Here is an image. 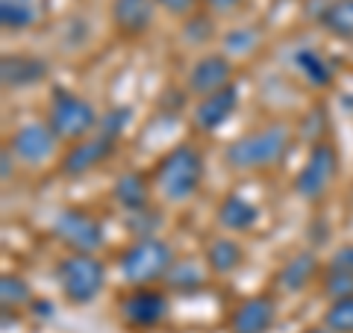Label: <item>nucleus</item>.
Here are the masks:
<instances>
[{
    "label": "nucleus",
    "instance_id": "nucleus-1",
    "mask_svg": "<svg viewBox=\"0 0 353 333\" xmlns=\"http://www.w3.org/2000/svg\"><path fill=\"white\" fill-rule=\"evenodd\" d=\"M289 145H292L289 127L268 124V127H259V130L233 139L224 151V160L236 171H259V169H271V165L283 162V157L289 153Z\"/></svg>",
    "mask_w": 353,
    "mask_h": 333
},
{
    "label": "nucleus",
    "instance_id": "nucleus-2",
    "mask_svg": "<svg viewBox=\"0 0 353 333\" xmlns=\"http://www.w3.org/2000/svg\"><path fill=\"white\" fill-rule=\"evenodd\" d=\"M153 189L159 192L162 201L183 204L197 192L203 180V157L192 145H176L157 162L153 169Z\"/></svg>",
    "mask_w": 353,
    "mask_h": 333
},
{
    "label": "nucleus",
    "instance_id": "nucleus-3",
    "mask_svg": "<svg viewBox=\"0 0 353 333\" xmlns=\"http://www.w3.org/2000/svg\"><path fill=\"white\" fill-rule=\"evenodd\" d=\"M174 251L159 236H145L127 245L118 257V269L130 286H153L174 269Z\"/></svg>",
    "mask_w": 353,
    "mask_h": 333
},
{
    "label": "nucleus",
    "instance_id": "nucleus-4",
    "mask_svg": "<svg viewBox=\"0 0 353 333\" xmlns=\"http://www.w3.org/2000/svg\"><path fill=\"white\" fill-rule=\"evenodd\" d=\"M48 124L62 142H83L88 133L101 124V118H97L92 101H85L83 95L71 92V88L57 86L50 92Z\"/></svg>",
    "mask_w": 353,
    "mask_h": 333
},
{
    "label": "nucleus",
    "instance_id": "nucleus-5",
    "mask_svg": "<svg viewBox=\"0 0 353 333\" xmlns=\"http://www.w3.org/2000/svg\"><path fill=\"white\" fill-rule=\"evenodd\" d=\"M57 280L65 301L74 307L92 304L106 286V269L94 254H68L57 265Z\"/></svg>",
    "mask_w": 353,
    "mask_h": 333
},
{
    "label": "nucleus",
    "instance_id": "nucleus-6",
    "mask_svg": "<svg viewBox=\"0 0 353 333\" xmlns=\"http://www.w3.org/2000/svg\"><path fill=\"white\" fill-rule=\"evenodd\" d=\"M50 230L65 248H71V254H94L103 245L101 218H94L88 209H80V207H68L57 213Z\"/></svg>",
    "mask_w": 353,
    "mask_h": 333
},
{
    "label": "nucleus",
    "instance_id": "nucleus-7",
    "mask_svg": "<svg viewBox=\"0 0 353 333\" xmlns=\"http://www.w3.org/2000/svg\"><path fill=\"white\" fill-rule=\"evenodd\" d=\"M336 174H339V151L330 142H315L303 169L294 177V192L303 201H321L330 183L336 180Z\"/></svg>",
    "mask_w": 353,
    "mask_h": 333
},
{
    "label": "nucleus",
    "instance_id": "nucleus-8",
    "mask_svg": "<svg viewBox=\"0 0 353 333\" xmlns=\"http://www.w3.org/2000/svg\"><path fill=\"white\" fill-rule=\"evenodd\" d=\"M59 136L53 133V127L48 124V121H30V124L18 127L12 133V139H9V148H12V153L27 162V165H44L48 160H53V153H57L59 148Z\"/></svg>",
    "mask_w": 353,
    "mask_h": 333
},
{
    "label": "nucleus",
    "instance_id": "nucleus-9",
    "mask_svg": "<svg viewBox=\"0 0 353 333\" xmlns=\"http://www.w3.org/2000/svg\"><path fill=\"white\" fill-rule=\"evenodd\" d=\"M121 316L132 327H157L168 316V298H165L162 289L139 286V289L121 298Z\"/></svg>",
    "mask_w": 353,
    "mask_h": 333
},
{
    "label": "nucleus",
    "instance_id": "nucleus-10",
    "mask_svg": "<svg viewBox=\"0 0 353 333\" xmlns=\"http://www.w3.org/2000/svg\"><path fill=\"white\" fill-rule=\"evenodd\" d=\"M112 151H115V139H109L97 130V136L74 142L71 145V151L62 157V174L65 177H83L92 169H97L101 162H106L112 157Z\"/></svg>",
    "mask_w": 353,
    "mask_h": 333
},
{
    "label": "nucleus",
    "instance_id": "nucleus-11",
    "mask_svg": "<svg viewBox=\"0 0 353 333\" xmlns=\"http://www.w3.org/2000/svg\"><path fill=\"white\" fill-rule=\"evenodd\" d=\"M236 109H239V88L230 83V86L218 88V92L197 101L194 115H192L194 127L203 133H215L218 127H224V121H230V115H233Z\"/></svg>",
    "mask_w": 353,
    "mask_h": 333
},
{
    "label": "nucleus",
    "instance_id": "nucleus-12",
    "mask_svg": "<svg viewBox=\"0 0 353 333\" xmlns=\"http://www.w3.org/2000/svg\"><path fill=\"white\" fill-rule=\"evenodd\" d=\"M277 316V304L271 295H253L241 301L230 316V333H268Z\"/></svg>",
    "mask_w": 353,
    "mask_h": 333
},
{
    "label": "nucleus",
    "instance_id": "nucleus-13",
    "mask_svg": "<svg viewBox=\"0 0 353 333\" xmlns=\"http://www.w3.org/2000/svg\"><path fill=\"white\" fill-rule=\"evenodd\" d=\"M157 0H112V24L124 39H139L153 27Z\"/></svg>",
    "mask_w": 353,
    "mask_h": 333
},
{
    "label": "nucleus",
    "instance_id": "nucleus-14",
    "mask_svg": "<svg viewBox=\"0 0 353 333\" xmlns=\"http://www.w3.org/2000/svg\"><path fill=\"white\" fill-rule=\"evenodd\" d=\"M230 74H233V65H230L227 57H221V53L201 57L189 71V92L197 97H206L218 92V88L230 86Z\"/></svg>",
    "mask_w": 353,
    "mask_h": 333
},
{
    "label": "nucleus",
    "instance_id": "nucleus-15",
    "mask_svg": "<svg viewBox=\"0 0 353 333\" xmlns=\"http://www.w3.org/2000/svg\"><path fill=\"white\" fill-rule=\"evenodd\" d=\"M318 274V257L312 251H301L294 254L292 260H285L280 265L277 277H274V286H277L280 292H303L309 283H312V277Z\"/></svg>",
    "mask_w": 353,
    "mask_h": 333
},
{
    "label": "nucleus",
    "instance_id": "nucleus-16",
    "mask_svg": "<svg viewBox=\"0 0 353 333\" xmlns=\"http://www.w3.org/2000/svg\"><path fill=\"white\" fill-rule=\"evenodd\" d=\"M0 74H3L6 88H27L44 80L48 65H44V59L27 57V53H12V57H3V62H0Z\"/></svg>",
    "mask_w": 353,
    "mask_h": 333
},
{
    "label": "nucleus",
    "instance_id": "nucleus-17",
    "mask_svg": "<svg viewBox=\"0 0 353 333\" xmlns=\"http://www.w3.org/2000/svg\"><path fill=\"white\" fill-rule=\"evenodd\" d=\"M150 186H153V180H148V174L124 171L112 186V198L127 213H141V209H148V204H150Z\"/></svg>",
    "mask_w": 353,
    "mask_h": 333
},
{
    "label": "nucleus",
    "instance_id": "nucleus-18",
    "mask_svg": "<svg viewBox=\"0 0 353 333\" xmlns=\"http://www.w3.org/2000/svg\"><path fill=\"white\" fill-rule=\"evenodd\" d=\"M259 221V209L256 204H250L248 198L241 195H227L224 201L218 204V225L224 230H233V233H245Z\"/></svg>",
    "mask_w": 353,
    "mask_h": 333
},
{
    "label": "nucleus",
    "instance_id": "nucleus-19",
    "mask_svg": "<svg viewBox=\"0 0 353 333\" xmlns=\"http://www.w3.org/2000/svg\"><path fill=\"white\" fill-rule=\"evenodd\" d=\"M245 263V251L236 239H215L206 248V265L212 274H233Z\"/></svg>",
    "mask_w": 353,
    "mask_h": 333
},
{
    "label": "nucleus",
    "instance_id": "nucleus-20",
    "mask_svg": "<svg viewBox=\"0 0 353 333\" xmlns=\"http://www.w3.org/2000/svg\"><path fill=\"white\" fill-rule=\"evenodd\" d=\"M39 21L36 0H0V24L6 32H21Z\"/></svg>",
    "mask_w": 353,
    "mask_h": 333
},
{
    "label": "nucleus",
    "instance_id": "nucleus-21",
    "mask_svg": "<svg viewBox=\"0 0 353 333\" xmlns=\"http://www.w3.org/2000/svg\"><path fill=\"white\" fill-rule=\"evenodd\" d=\"M321 27L336 39L353 41V0H333L321 12Z\"/></svg>",
    "mask_w": 353,
    "mask_h": 333
},
{
    "label": "nucleus",
    "instance_id": "nucleus-22",
    "mask_svg": "<svg viewBox=\"0 0 353 333\" xmlns=\"http://www.w3.org/2000/svg\"><path fill=\"white\" fill-rule=\"evenodd\" d=\"M292 62H294V68L301 71L312 86H321L324 88V86L333 83V68H330L327 59L315 48H301V50L294 53Z\"/></svg>",
    "mask_w": 353,
    "mask_h": 333
},
{
    "label": "nucleus",
    "instance_id": "nucleus-23",
    "mask_svg": "<svg viewBox=\"0 0 353 333\" xmlns=\"http://www.w3.org/2000/svg\"><path fill=\"white\" fill-rule=\"evenodd\" d=\"M165 283H168L174 292H180V295L201 292V289H203L201 263H194V260H176L174 269L168 272V277H165Z\"/></svg>",
    "mask_w": 353,
    "mask_h": 333
},
{
    "label": "nucleus",
    "instance_id": "nucleus-24",
    "mask_svg": "<svg viewBox=\"0 0 353 333\" xmlns=\"http://www.w3.org/2000/svg\"><path fill=\"white\" fill-rule=\"evenodd\" d=\"M0 301H3V310H18L21 304L32 301L27 280H21L18 274H3V280H0Z\"/></svg>",
    "mask_w": 353,
    "mask_h": 333
},
{
    "label": "nucleus",
    "instance_id": "nucleus-25",
    "mask_svg": "<svg viewBox=\"0 0 353 333\" xmlns=\"http://www.w3.org/2000/svg\"><path fill=\"white\" fill-rule=\"evenodd\" d=\"M324 325L330 333H353V298H341V301L330 304Z\"/></svg>",
    "mask_w": 353,
    "mask_h": 333
},
{
    "label": "nucleus",
    "instance_id": "nucleus-26",
    "mask_svg": "<svg viewBox=\"0 0 353 333\" xmlns=\"http://www.w3.org/2000/svg\"><path fill=\"white\" fill-rule=\"evenodd\" d=\"M321 286H324V295L330 298V301L353 298V274H347V272H333V269H327Z\"/></svg>",
    "mask_w": 353,
    "mask_h": 333
},
{
    "label": "nucleus",
    "instance_id": "nucleus-27",
    "mask_svg": "<svg viewBox=\"0 0 353 333\" xmlns=\"http://www.w3.org/2000/svg\"><path fill=\"white\" fill-rule=\"evenodd\" d=\"M130 230L136 233L139 239H145V236H153V230H157L159 225H162V218H159V213L157 209H141V213H130Z\"/></svg>",
    "mask_w": 353,
    "mask_h": 333
},
{
    "label": "nucleus",
    "instance_id": "nucleus-28",
    "mask_svg": "<svg viewBox=\"0 0 353 333\" xmlns=\"http://www.w3.org/2000/svg\"><path fill=\"white\" fill-rule=\"evenodd\" d=\"M132 118V109L130 106H115L112 113H106V118L101 121V133L103 136H109V139H118L121 133H124V127H127V121Z\"/></svg>",
    "mask_w": 353,
    "mask_h": 333
},
{
    "label": "nucleus",
    "instance_id": "nucleus-29",
    "mask_svg": "<svg viewBox=\"0 0 353 333\" xmlns=\"http://www.w3.org/2000/svg\"><path fill=\"white\" fill-rule=\"evenodd\" d=\"M212 21H209L206 15H197V18H192L189 24L183 27V36L189 39V41H194V44H201V41H209L212 39Z\"/></svg>",
    "mask_w": 353,
    "mask_h": 333
},
{
    "label": "nucleus",
    "instance_id": "nucleus-30",
    "mask_svg": "<svg viewBox=\"0 0 353 333\" xmlns=\"http://www.w3.org/2000/svg\"><path fill=\"white\" fill-rule=\"evenodd\" d=\"M327 269H333V272H347V274H353V242H350V245H341L339 251H333V257H330Z\"/></svg>",
    "mask_w": 353,
    "mask_h": 333
},
{
    "label": "nucleus",
    "instance_id": "nucleus-31",
    "mask_svg": "<svg viewBox=\"0 0 353 333\" xmlns=\"http://www.w3.org/2000/svg\"><path fill=\"white\" fill-rule=\"evenodd\" d=\"M253 44H256V32L253 30H239V32H230L227 36V48L233 53H248Z\"/></svg>",
    "mask_w": 353,
    "mask_h": 333
},
{
    "label": "nucleus",
    "instance_id": "nucleus-32",
    "mask_svg": "<svg viewBox=\"0 0 353 333\" xmlns=\"http://www.w3.org/2000/svg\"><path fill=\"white\" fill-rule=\"evenodd\" d=\"M201 0H157V6H162L168 15H189L194 12V6Z\"/></svg>",
    "mask_w": 353,
    "mask_h": 333
},
{
    "label": "nucleus",
    "instance_id": "nucleus-33",
    "mask_svg": "<svg viewBox=\"0 0 353 333\" xmlns=\"http://www.w3.org/2000/svg\"><path fill=\"white\" fill-rule=\"evenodd\" d=\"M203 3L218 15H230V12H236V9H241L245 0H203Z\"/></svg>",
    "mask_w": 353,
    "mask_h": 333
},
{
    "label": "nucleus",
    "instance_id": "nucleus-34",
    "mask_svg": "<svg viewBox=\"0 0 353 333\" xmlns=\"http://www.w3.org/2000/svg\"><path fill=\"white\" fill-rule=\"evenodd\" d=\"M9 160H12V148H3V151H0V177H3V180H9V177H12V162H9Z\"/></svg>",
    "mask_w": 353,
    "mask_h": 333
},
{
    "label": "nucleus",
    "instance_id": "nucleus-35",
    "mask_svg": "<svg viewBox=\"0 0 353 333\" xmlns=\"http://www.w3.org/2000/svg\"><path fill=\"white\" fill-rule=\"evenodd\" d=\"M303 333H330L327 327H309V330H303Z\"/></svg>",
    "mask_w": 353,
    "mask_h": 333
}]
</instances>
